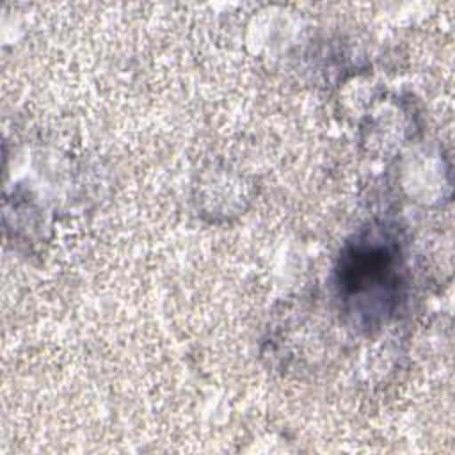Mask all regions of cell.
<instances>
[{
  "instance_id": "1",
  "label": "cell",
  "mask_w": 455,
  "mask_h": 455,
  "mask_svg": "<svg viewBox=\"0 0 455 455\" xmlns=\"http://www.w3.org/2000/svg\"><path fill=\"white\" fill-rule=\"evenodd\" d=\"M405 277V256L396 233L387 228H366L339 252L338 299L357 325L379 327L398 311Z\"/></svg>"
}]
</instances>
